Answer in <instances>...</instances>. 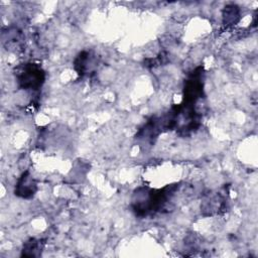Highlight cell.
Masks as SVG:
<instances>
[{
	"mask_svg": "<svg viewBox=\"0 0 258 258\" xmlns=\"http://www.w3.org/2000/svg\"><path fill=\"white\" fill-rule=\"evenodd\" d=\"M42 248H43V245H42L40 240L31 239L30 241H28L24 244L22 255L23 256H30V257L31 256L32 257L39 256L40 253H41Z\"/></svg>",
	"mask_w": 258,
	"mask_h": 258,
	"instance_id": "5b68a950",
	"label": "cell"
},
{
	"mask_svg": "<svg viewBox=\"0 0 258 258\" xmlns=\"http://www.w3.org/2000/svg\"><path fill=\"white\" fill-rule=\"evenodd\" d=\"M93 63V58L88 51H83L82 53L79 54V56L75 60V68L81 76L86 75L88 72L92 71V64Z\"/></svg>",
	"mask_w": 258,
	"mask_h": 258,
	"instance_id": "277c9868",
	"label": "cell"
},
{
	"mask_svg": "<svg viewBox=\"0 0 258 258\" xmlns=\"http://www.w3.org/2000/svg\"><path fill=\"white\" fill-rule=\"evenodd\" d=\"M35 191H36V183L34 179L31 177L28 171L24 172L16 184L15 195L24 199H28L33 197Z\"/></svg>",
	"mask_w": 258,
	"mask_h": 258,
	"instance_id": "3957f363",
	"label": "cell"
},
{
	"mask_svg": "<svg viewBox=\"0 0 258 258\" xmlns=\"http://www.w3.org/2000/svg\"><path fill=\"white\" fill-rule=\"evenodd\" d=\"M173 192V186H166L158 190H148L144 188L143 191L137 190L136 199L133 201V209L139 216H147L160 210L169 196Z\"/></svg>",
	"mask_w": 258,
	"mask_h": 258,
	"instance_id": "6da1fadb",
	"label": "cell"
},
{
	"mask_svg": "<svg viewBox=\"0 0 258 258\" xmlns=\"http://www.w3.org/2000/svg\"><path fill=\"white\" fill-rule=\"evenodd\" d=\"M18 83L23 90H37L44 82V73L34 63L24 64L18 74Z\"/></svg>",
	"mask_w": 258,
	"mask_h": 258,
	"instance_id": "7a4b0ae2",
	"label": "cell"
}]
</instances>
